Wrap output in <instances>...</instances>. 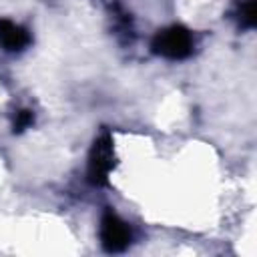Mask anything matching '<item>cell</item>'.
Wrapping results in <instances>:
<instances>
[{"instance_id":"obj_1","label":"cell","mask_w":257,"mask_h":257,"mask_svg":"<svg viewBox=\"0 0 257 257\" xmlns=\"http://www.w3.org/2000/svg\"><path fill=\"white\" fill-rule=\"evenodd\" d=\"M153 50L171 60L185 58L193 52V36L183 26H169L157 32L153 38Z\"/></svg>"},{"instance_id":"obj_2","label":"cell","mask_w":257,"mask_h":257,"mask_svg":"<svg viewBox=\"0 0 257 257\" xmlns=\"http://www.w3.org/2000/svg\"><path fill=\"white\" fill-rule=\"evenodd\" d=\"M114 169V143L110 135H100L88 155V181L92 185H104Z\"/></svg>"},{"instance_id":"obj_3","label":"cell","mask_w":257,"mask_h":257,"mask_svg":"<svg viewBox=\"0 0 257 257\" xmlns=\"http://www.w3.org/2000/svg\"><path fill=\"white\" fill-rule=\"evenodd\" d=\"M100 243L108 253H120L131 245L128 225L112 211H106L100 219Z\"/></svg>"},{"instance_id":"obj_4","label":"cell","mask_w":257,"mask_h":257,"mask_svg":"<svg viewBox=\"0 0 257 257\" xmlns=\"http://www.w3.org/2000/svg\"><path fill=\"white\" fill-rule=\"evenodd\" d=\"M30 42V34L12 20H0V44L6 50H22Z\"/></svg>"},{"instance_id":"obj_5","label":"cell","mask_w":257,"mask_h":257,"mask_svg":"<svg viewBox=\"0 0 257 257\" xmlns=\"http://www.w3.org/2000/svg\"><path fill=\"white\" fill-rule=\"evenodd\" d=\"M257 22V6H255V0H247L243 6H241V24L251 28L255 26Z\"/></svg>"},{"instance_id":"obj_6","label":"cell","mask_w":257,"mask_h":257,"mask_svg":"<svg viewBox=\"0 0 257 257\" xmlns=\"http://www.w3.org/2000/svg\"><path fill=\"white\" fill-rule=\"evenodd\" d=\"M32 120H34V116H32L30 110H18L16 112V118H14V131L20 133V131L28 128L32 124Z\"/></svg>"}]
</instances>
